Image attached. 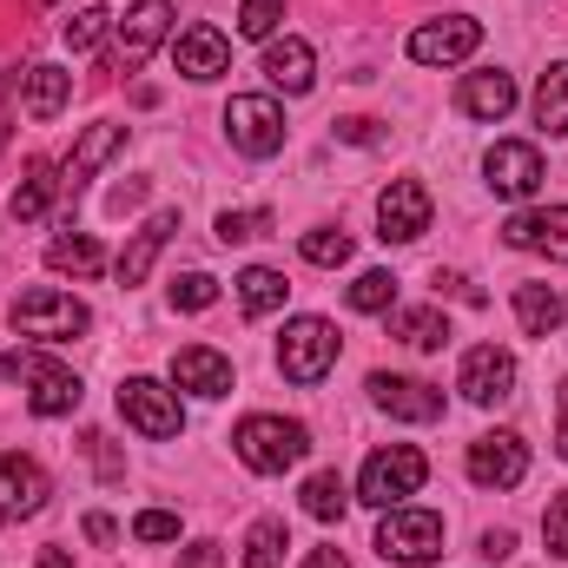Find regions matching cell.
<instances>
[{
  "instance_id": "cell-1",
  "label": "cell",
  "mask_w": 568,
  "mask_h": 568,
  "mask_svg": "<svg viewBox=\"0 0 568 568\" xmlns=\"http://www.w3.org/2000/svg\"><path fill=\"white\" fill-rule=\"evenodd\" d=\"M0 377L7 384H27V410L33 417H73L80 410V377L67 371V364H53V357H40V351H7L0 357Z\"/></svg>"
},
{
  "instance_id": "cell-4",
  "label": "cell",
  "mask_w": 568,
  "mask_h": 568,
  "mask_svg": "<svg viewBox=\"0 0 568 568\" xmlns=\"http://www.w3.org/2000/svg\"><path fill=\"white\" fill-rule=\"evenodd\" d=\"M337 351H344V337H337L331 317H291L278 337V371L291 384H324L331 364H337Z\"/></svg>"
},
{
  "instance_id": "cell-29",
  "label": "cell",
  "mask_w": 568,
  "mask_h": 568,
  "mask_svg": "<svg viewBox=\"0 0 568 568\" xmlns=\"http://www.w3.org/2000/svg\"><path fill=\"white\" fill-rule=\"evenodd\" d=\"M47 265H53V272H73V278H93V272L106 265V252H100V239L67 232V239H53V245H47Z\"/></svg>"
},
{
  "instance_id": "cell-21",
  "label": "cell",
  "mask_w": 568,
  "mask_h": 568,
  "mask_svg": "<svg viewBox=\"0 0 568 568\" xmlns=\"http://www.w3.org/2000/svg\"><path fill=\"white\" fill-rule=\"evenodd\" d=\"M120 145H126V126H113V120H100V126H87V140H80V152L67 159V179H60V185H67V192L80 199V192L93 185V172H100V165H106V159H113Z\"/></svg>"
},
{
  "instance_id": "cell-16",
  "label": "cell",
  "mask_w": 568,
  "mask_h": 568,
  "mask_svg": "<svg viewBox=\"0 0 568 568\" xmlns=\"http://www.w3.org/2000/svg\"><path fill=\"white\" fill-rule=\"evenodd\" d=\"M165 33H172V0H133L126 20H120V73L145 67Z\"/></svg>"
},
{
  "instance_id": "cell-46",
  "label": "cell",
  "mask_w": 568,
  "mask_h": 568,
  "mask_svg": "<svg viewBox=\"0 0 568 568\" xmlns=\"http://www.w3.org/2000/svg\"><path fill=\"white\" fill-rule=\"evenodd\" d=\"M87 536H93V542H113L120 529H113V516H87Z\"/></svg>"
},
{
  "instance_id": "cell-8",
  "label": "cell",
  "mask_w": 568,
  "mask_h": 568,
  "mask_svg": "<svg viewBox=\"0 0 568 568\" xmlns=\"http://www.w3.org/2000/svg\"><path fill=\"white\" fill-rule=\"evenodd\" d=\"M120 417L152 436V443H172L185 429V410H179V390H165L159 377H126L120 384Z\"/></svg>"
},
{
  "instance_id": "cell-23",
  "label": "cell",
  "mask_w": 568,
  "mask_h": 568,
  "mask_svg": "<svg viewBox=\"0 0 568 568\" xmlns=\"http://www.w3.org/2000/svg\"><path fill=\"white\" fill-rule=\"evenodd\" d=\"M179 232V212H152L140 225V239L120 252V284H145V272H152V258L165 252V239Z\"/></svg>"
},
{
  "instance_id": "cell-19",
  "label": "cell",
  "mask_w": 568,
  "mask_h": 568,
  "mask_svg": "<svg viewBox=\"0 0 568 568\" xmlns=\"http://www.w3.org/2000/svg\"><path fill=\"white\" fill-rule=\"evenodd\" d=\"M503 239L516 252H549L556 265H568V205H549V212H516L503 225Z\"/></svg>"
},
{
  "instance_id": "cell-5",
  "label": "cell",
  "mask_w": 568,
  "mask_h": 568,
  "mask_svg": "<svg viewBox=\"0 0 568 568\" xmlns=\"http://www.w3.org/2000/svg\"><path fill=\"white\" fill-rule=\"evenodd\" d=\"M377 556H384V562H404V568L436 562V556H443V516H436V509H410V503L384 509V523H377Z\"/></svg>"
},
{
  "instance_id": "cell-47",
  "label": "cell",
  "mask_w": 568,
  "mask_h": 568,
  "mask_svg": "<svg viewBox=\"0 0 568 568\" xmlns=\"http://www.w3.org/2000/svg\"><path fill=\"white\" fill-rule=\"evenodd\" d=\"M7 93H13V80L0 73V152H7V133H13V120H7Z\"/></svg>"
},
{
  "instance_id": "cell-12",
  "label": "cell",
  "mask_w": 568,
  "mask_h": 568,
  "mask_svg": "<svg viewBox=\"0 0 568 568\" xmlns=\"http://www.w3.org/2000/svg\"><path fill=\"white\" fill-rule=\"evenodd\" d=\"M456 390L469 397V404H503V397H516V357L503 351V344H476L469 357H463V377H456Z\"/></svg>"
},
{
  "instance_id": "cell-3",
  "label": "cell",
  "mask_w": 568,
  "mask_h": 568,
  "mask_svg": "<svg viewBox=\"0 0 568 568\" xmlns=\"http://www.w3.org/2000/svg\"><path fill=\"white\" fill-rule=\"evenodd\" d=\"M429 476V456L417 443H390V449H377L371 463H364V476H357V503H371V509H397L404 496H417Z\"/></svg>"
},
{
  "instance_id": "cell-24",
  "label": "cell",
  "mask_w": 568,
  "mask_h": 568,
  "mask_svg": "<svg viewBox=\"0 0 568 568\" xmlns=\"http://www.w3.org/2000/svg\"><path fill=\"white\" fill-rule=\"evenodd\" d=\"M516 317H523L529 337H549V331H562L568 304H562V291H549V284H516Z\"/></svg>"
},
{
  "instance_id": "cell-25",
  "label": "cell",
  "mask_w": 568,
  "mask_h": 568,
  "mask_svg": "<svg viewBox=\"0 0 568 568\" xmlns=\"http://www.w3.org/2000/svg\"><path fill=\"white\" fill-rule=\"evenodd\" d=\"M20 87H27V113H33V120H53V113L73 100V73H60V67H27Z\"/></svg>"
},
{
  "instance_id": "cell-18",
  "label": "cell",
  "mask_w": 568,
  "mask_h": 568,
  "mask_svg": "<svg viewBox=\"0 0 568 568\" xmlns=\"http://www.w3.org/2000/svg\"><path fill=\"white\" fill-rule=\"evenodd\" d=\"M456 106H463L469 120H483V126H496V120H509V113H516V80H509L503 67H483V73H463V87H456Z\"/></svg>"
},
{
  "instance_id": "cell-40",
  "label": "cell",
  "mask_w": 568,
  "mask_h": 568,
  "mask_svg": "<svg viewBox=\"0 0 568 568\" xmlns=\"http://www.w3.org/2000/svg\"><path fill=\"white\" fill-rule=\"evenodd\" d=\"M133 536H140V542H172V536H179V516H172V509H145L140 523H133Z\"/></svg>"
},
{
  "instance_id": "cell-32",
  "label": "cell",
  "mask_w": 568,
  "mask_h": 568,
  "mask_svg": "<svg viewBox=\"0 0 568 568\" xmlns=\"http://www.w3.org/2000/svg\"><path fill=\"white\" fill-rule=\"evenodd\" d=\"M311 265H351V232H337V225H317V232H304V245H297Z\"/></svg>"
},
{
  "instance_id": "cell-9",
  "label": "cell",
  "mask_w": 568,
  "mask_h": 568,
  "mask_svg": "<svg viewBox=\"0 0 568 568\" xmlns=\"http://www.w3.org/2000/svg\"><path fill=\"white\" fill-rule=\"evenodd\" d=\"M523 476H529V443H523L516 429H489V436L469 443V483H483V489H516Z\"/></svg>"
},
{
  "instance_id": "cell-26",
  "label": "cell",
  "mask_w": 568,
  "mask_h": 568,
  "mask_svg": "<svg viewBox=\"0 0 568 568\" xmlns=\"http://www.w3.org/2000/svg\"><path fill=\"white\" fill-rule=\"evenodd\" d=\"M284 272H272V265H245L239 272V304H245V317H272V311H284Z\"/></svg>"
},
{
  "instance_id": "cell-13",
  "label": "cell",
  "mask_w": 568,
  "mask_h": 568,
  "mask_svg": "<svg viewBox=\"0 0 568 568\" xmlns=\"http://www.w3.org/2000/svg\"><path fill=\"white\" fill-rule=\"evenodd\" d=\"M47 496H53V483H47V469L33 463V456H0V523H27V516H40L47 509Z\"/></svg>"
},
{
  "instance_id": "cell-11",
  "label": "cell",
  "mask_w": 568,
  "mask_h": 568,
  "mask_svg": "<svg viewBox=\"0 0 568 568\" xmlns=\"http://www.w3.org/2000/svg\"><path fill=\"white\" fill-rule=\"evenodd\" d=\"M476 47H483V20H469V13H443V20H424L410 33V60L417 67H456Z\"/></svg>"
},
{
  "instance_id": "cell-43",
  "label": "cell",
  "mask_w": 568,
  "mask_h": 568,
  "mask_svg": "<svg viewBox=\"0 0 568 568\" xmlns=\"http://www.w3.org/2000/svg\"><path fill=\"white\" fill-rule=\"evenodd\" d=\"M304 568H351V562H344V549H331V542H324V549H311V556H304Z\"/></svg>"
},
{
  "instance_id": "cell-42",
  "label": "cell",
  "mask_w": 568,
  "mask_h": 568,
  "mask_svg": "<svg viewBox=\"0 0 568 568\" xmlns=\"http://www.w3.org/2000/svg\"><path fill=\"white\" fill-rule=\"evenodd\" d=\"M337 140H351V145H377V120H337Z\"/></svg>"
},
{
  "instance_id": "cell-30",
  "label": "cell",
  "mask_w": 568,
  "mask_h": 568,
  "mask_svg": "<svg viewBox=\"0 0 568 568\" xmlns=\"http://www.w3.org/2000/svg\"><path fill=\"white\" fill-rule=\"evenodd\" d=\"M390 337H404V344H410V351H443V344H449V317H443V311H397V317H390Z\"/></svg>"
},
{
  "instance_id": "cell-39",
  "label": "cell",
  "mask_w": 568,
  "mask_h": 568,
  "mask_svg": "<svg viewBox=\"0 0 568 568\" xmlns=\"http://www.w3.org/2000/svg\"><path fill=\"white\" fill-rule=\"evenodd\" d=\"M542 542H549V556H562L568 562V489L542 509Z\"/></svg>"
},
{
  "instance_id": "cell-27",
  "label": "cell",
  "mask_w": 568,
  "mask_h": 568,
  "mask_svg": "<svg viewBox=\"0 0 568 568\" xmlns=\"http://www.w3.org/2000/svg\"><path fill=\"white\" fill-rule=\"evenodd\" d=\"M536 126H542L549 140L568 133V60H556V67L542 73V87H536Z\"/></svg>"
},
{
  "instance_id": "cell-17",
  "label": "cell",
  "mask_w": 568,
  "mask_h": 568,
  "mask_svg": "<svg viewBox=\"0 0 568 568\" xmlns=\"http://www.w3.org/2000/svg\"><path fill=\"white\" fill-rule=\"evenodd\" d=\"M172 67L185 80H219V73H232V40L219 27H185L172 40Z\"/></svg>"
},
{
  "instance_id": "cell-15",
  "label": "cell",
  "mask_w": 568,
  "mask_h": 568,
  "mask_svg": "<svg viewBox=\"0 0 568 568\" xmlns=\"http://www.w3.org/2000/svg\"><path fill=\"white\" fill-rule=\"evenodd\" d=\"M371 397H377V410H390V417H404V424H436V417H443V390L424 384V377L377 371V377H371Z\"/></svg>"
},
{
  "instance_id": "cell-20",
  "label": "cell",
  "mask_w": 568,
  "mask_h": 568,
  "mask_svg": "<svg viewBox=\"0 0 568 568\" xmlns=\"http://www.w3.org/2000/svg\"><path fill=\"white\" fill-rule=\"evenodd\" d=\"M172 384L192 390V397H225V390H232V357H219V351H205V344H185V351L172 357Z\"/></svg>"
},
{
  "instance_id": "cell-44",
  "label": "cell",
  "mask_w": 568,
  "mask_h": 568,
  "mask_svg": "<svg viewBox=\"0 0 568 568\" xmlns=\"http://www.w3.org/2000/svg\"><path fill=\"white\" fill-rule=\"evenodd\" d=\"M556 410H562V417H556V456L568 463V384H562V397H556Z\"/></svg>"
},
{
  "instance_id": "cell-45",
  "label": "cell",
  "mask_w": 568,
  "mask_h": 568,
  "mask_svg": "<svg viewBox=\"0 0 568 568\" xmlns=\"http://www.w3.org/2000/svg\"><path fill=\"white\" fill-rule=\"evenodd\" d=\"M483 556L503 562V556H509V529H489V536H483Z\"/></svg>"
},
{
  "instance_id": "cell-14",
  "label": "cell",
  "mask_w": 568,
  "mask_h": 568,
  "mask_svg": "<svg viewBox=\"0 0 568 568\" xmlns=\"http://www.w3.org/2000/svg\"><path fill=\"white\" fill-rule=\"evenodd\" d=\"M483 172H489V192L496 199H529L542 185V152L529 140H496L489 159H483Z\"/></svg>"
},
{
  "instance_id": "cell-37",
  "label": "cell",
  "mask_w": 568,
  "mask_h": 568,
  "mask_svg": "<svg viewBox=\"0 0 568 568\" xmlns=\"http://www.w3.org/2000/svg\"><path fill=\"white\" fill-rule=\"evenodd\" d=\"M278 20H284V0H245V7H239V33H245V40H272Z\"/></svg>"
},
{
  "instance_id": "cell-31",
  "label": "cell",
  "mask_w": 568,
  "mask_h": 568,
  "mask_svg": "<svg viewBox=\"0 0 568 568\" xmlns=\"http://www.w3.org/2000/svg\"><path fill=\"white\" fill-rule=\"evenodd\" d=\"M344 503H351V496H344V476H337V469H317V476L304 483V516H311V523H337Z\"/></svg>"
},
{
  "instance_id": "cell-28",
  "label": "cell",
  "mask_w": 568,
  "mask_h": 568,
  "mask_svg": "<svg viewBox=\"0 0 568 568\" xmlns=\"http://www.w3.org/2000/svg\"><path fill=\"white\" fill-rule=\"evenodd\" d=\"M53 192H60V172H53L47 159H33V165H27V179H20V192H13V219H20V225H33V219H47V205H53Z\"/></svg>"
},
{
  "instance_id": "cell-36",
  "label": "cell",
  "mask_w": 568,
  "mask_h": 568,
  "mask_svg": "<svg viewBox=\"0 0 568 568\" xmlns=\"http://www.w3.org/2000/svg\"><path fill=\"white\" fill-rule=\"evenodd\" d=\"M278 219L272 212H219V245H252V239H265Z\"/></svg>"
},
{
  "instance_id": "cell-10",
  "label": "cell",
  "mask_w": 568,
  "mask_h": 568,
  "mask_svg": "<svg viewBox=\"0 0 568 568\" xmlns=\"http://www.w3.org/2000/svg\"><path fill=\"white\" fill-rule=\"evenodd\" d=\"M429 192L417 185V179H390L384 185V199H377V239L384 245H417L429 232Z\"/></svg>"
},
{
  "instance_id": "cell-2",
  "label": "cell",
  "mask_w": 568,
  "mask_h": 568,
  "mask_svg": "<svg viewBox=\"0 0 568 568\" xmlns=\"http://www.w3.org/2000/svg\"><path fill=\"white\" fill-rule=\"evenodd\" d=\"M232 449H239L245 469L284 476V469H297L311 456V429L297 424V417H245V424L232 429Z\"/></svg>"
},
{
  "instance_id": "cell-38",
  "label": "cell",
  "mask_w": 568,
  "mask_h": 568,
  "mask_svg": "<svg viewBox=\"0 0 568 568\" xmlns=\"http://www.w3.org/2000/svg\"><path fill=\"white\" fill-rule=\"evenodd\" d=\"M172 304H179V311H212V304H219V278H205V272L172 278Z\"/></svg>"
},
{
  "instance_id": "cell-22",
  "label": "cell",
  "mask_w": 568,
  "mask_h": 568,
  "mask_svg": "<svg viewBox=\"0 0 568 568\" xmlns=\"http://www.w3.org/2000/svg\"><path fill=\"white\" fill-rule=\"evenodd\" d=\"M265 80L284 87V93H311V87H317V53H311L304 40H291V33H284V40L265 47Z\"/></svg>"
},
{
  "instance_id": "cell-6",
  "label": "cell",
  "mask_w": 568,
  "mask_h": 568,
  "mask_svg": "<svg viewBox=\"0 0 568 568\" xmlns=\"http://www.w3.org/2000/svg\"><path fill=\"white\" fill-rule=\"evenodd\" d=\"M93 324V311L80 304V297H67V291H20L13 297V331L20 337H40V344H67V337H80Z\"/></svg>"
},
{
  "instance_id": "cell-35",
  "label": "cell",
  "mask_w": 568,
  "mask_h": 568,
  "mask_svg": "<svg viewBox=\"0 0 568 568\" xmlns=\"http://www.w3.org/2000/svg\"><path fill=\"white\" fill-rule=\"evenodd\" d=\"M390 297H397V278L390 272H357V284H351V311H364V317L390 311Z\"/></svg>"
},
{
  "instance_id": "cell-41",
  "label": "cell",
  "mask_w": 568,
  "mask_h": 568,
  "mask_svg": "<svg viewBox=\"0 0 568 568\" xmlns=\"http://www.w3.org/2000/svg\"><path fill=\"white\" fill-rule=\"evenodd\" d=\"M179 568H225V549H219V542H192V549L179 556Z\"/></svg>"
},
{
  "instance_id": "cell-33",
  "label": "cell",
  "mask_w": 568,
  "mask_h": 568,
  "mask_svg": "<svg viewBox=\"0 0 568 568\" xmlns=\"http://www.w3.org/2000/svg\"><path fill=\"white\" fill-rule=\"evenodd\" d=\"M284 562V523H252V536H245V568H278Z\"/></svg>"
},
{
  "instance_id": "cell-34",
  "label": "cell",
  "mask_w": 568,
  "mask_h": 568,
  "mask_svg": "<svg viewBox=\"0 0 568 568\" xmlns=\"http://www.w3.org/2000/svg\"><path fill=\"white\" fill-rule=\"evenodd\" d=\"M106 27H113V13H106V7H80L60 33H67V47H73V53H93V47L106 40Z\"/></svg>"
},
{
  "instance_id": "cell-7",
  "label": "cell",
  "mask_w": 568,
  "mask_h": 568,
  "mask_svg": "<svg viewBox=\"0 0 568 568\" xmlns=\"http://www.w3.org/2000/svg\"><path fill=\"white\" fill-rule=\"evenodd\" d=\"M225 133H232V145L245 159H272V152H284V106L265 100V93H232Z\"/></svg>"
},
{
  "instance_id": "cell-48",
  "label": "cell",
  "mask_w": 568,
  "mask_h": 568,
  "mask_svg": "<svg viewBox=\"0 0 568 568\" xmlns=\"http://www.w3.org/2000/svg\"><path fill=\"white\" fill-rule=\"evenodd\" d=\"M40 568H73V556H67L60 542H47V549H40Z\"/></svg>"
}]
</instances>
